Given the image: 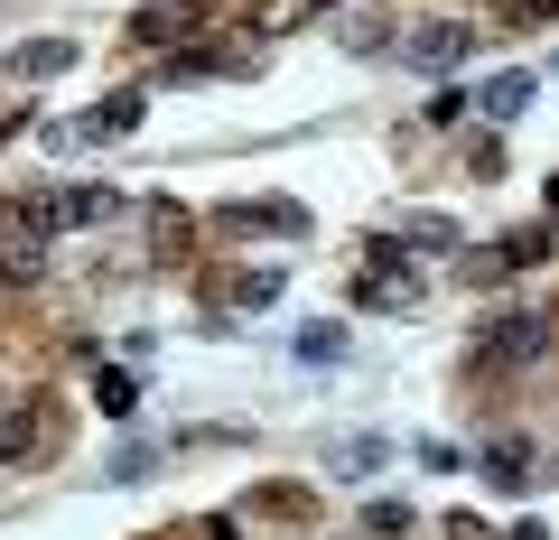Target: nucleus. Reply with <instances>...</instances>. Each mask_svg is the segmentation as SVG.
I'll return each mask as SVG.
<instances>
[{"instance_id":"12","label":"nucleus","mask_w":559,"mask_h":540,"mask_svg":"<svg viewBox=\"0 0 559 540\" xmlns=\"http://www.w3.org/2000/svg\"><path fill=\"white\" fill-rule=\"evenodd\" d=\"M401 242H411V252H457V224H448V215H411Z\"/></svg>"},{"instance_id":"10","label":"nucleus","mask_w":559,"mask_h":540,"mask_svg":"<svg viewBox=\"0 0 559 540\" xmlns=\"http://www.w3.org/2000/svg\"><path fill=\"white\" fill-rule=\"evenodd\" d=\"M485 476H495L503 494H522V484H532V447H522V439H495V447H485Z\"/></svg>"},{"instance_id":"26","label":"nucleus","mask_w":559,"mask_h":540,"mask_svg":"<svg viewBox=\"0 0 559 540\" xmlns=\"http://www.w3.org/2000/svg\"><path fill=\"white\" fill-rule=\"evenodd\" d=\"M0 289H10V280H0Z\"/></svg>"},{"instance_id":"23","label":"nucleus","mask_w":559,"mask_h":540,"mask_svg":"<svg viewBox=\"0 0 559 540\" xmlns=\"http://www.w3.org/2000/svg\"><path fill=\"white\" fill-rule=\"evenodd\" d=\"M150 242H159V252H187V215H178V205H159V233H150Z\"/></svg>"},{"instance_id":"9","label":"nucleus","mask_w":559,"mask_h":540,"mask_svg":"<svg viewBox=\"0 0 559 540\" xmlns=\"http://www.w3.org/2000/svg\"><path fill=\"white\" fill-rule=\"evenodd\" d=\"M66 65H75V47H66V38H28V47H10V57H0V75L38 84V75H66Z\"/></svg>"},{"instance_id":"15","label":"nucleus","mask_w":559,"mask_h":540,"mask_svg":"<svg viewBox=\"0 0 559 540\" xmlns=\"http://www.w3.org/2000/svg\"><path fill=\"white\" fill-rule=\"evenodd\" d=\"M94 400L112 410V420H131V410H140V382H131V373H103V382H94Z\"/></svg>"},{"instance_id":"7","label":"nucleus","mask_w":559,"mask_h":540,"mask_svg":"<svg viewBox=\"0 0 559 540\" xmlns=\"http://www.w3.org/2000/svg\"><path fill=\"white\" fill-rule=\"evenodd\" d=\"M252 65V47H178V57L159 65V84L168 94H197V84H224V75H242Z\"/></svg>"},{"instance_id":"25","label":"nucleus","mask_w":559,"mask_h":540,"mask_svg":"<svg viewBox=\"0 0 559 540\" xmlns=\"http://www.w3.org/2000/svg\"><path fill=\"white\" fill-rule=\"evenodd\" d=\"M550 205H559V178H550Z\"/></svg>"},{"instance_id":"4","label":"nucleus","mask_w":559,"mask_h":540,"mask_svg":"<svg viewBox=\"0 0 559 540\" xmlns=\"http://www.w3.org/2000/svg\"><path fill=\"white\" fill-rule=\"evenodd\" d=\"M355 308H373V317H392V308H419V271L392 252V242H373V271L355 280Z\"/></svg>"},{"instance_id":"18","label":"nucleus","mask_w":559,"mask_h":540,"mask_svg":"<svg viewBox=\"0 0 559 540\" xmlns=\"http://www.w3.org/2000/svg\"><path fill=\"white\" fill-rule=\"evenodd\" d=\"M224 299H242V308H271V299H280V280H271V271H242V280L224 289Z\"/></svg>"},{"instance_id":"6","label":"nucleus","mask_w":559,"mask_h":540,"mask_svg":"<svg viewBox=\"0 0 559 540\" xmlns=\"http://www.w3.org/2000/svg\"><path fill=\"white\" fill-rule=\"evenodd\" d=\"M38 261H47V224L28 215V196H10L0 205V280H28Z\"/></svg>"},{"instance_id":"13","label":"nucleus","mask_w":559,"mask_h":540,"mask_svg":"<svg viewBox=\"0 0 559 540\" xmlns=\"http://www.w3.org/2000/svg\"><path fill=\"white\" fill-rule=\"evenodd\" d=\"M364 531H373V540H401V531H411V503H401V494L364 503Z\"/></svg>"},{"instance_id":"8","label":"nucleus","mask_w":559,"mask_h":540,"mask_svg":"<svg viewBox=\"0 0 559 540\" xmlns=\"http://www.w3.org/2000/svg\"><path fill=\"white\" fill-rule=\"evenodd\" d=\"M197 28H205L197 0H150V10H131V38H140V47H168V57H178Z\"/></svg>"},{"instance_id":"19","label":"nucleus","mask_w":559,"mask_h":540,"mask_svg":"<svg viewBox=\"0 0 559 540\" xmlns=\"http://www.w3.org/2000/svg\"><path fill=\"white\" fill-rule=\"evenodd\" d=\"M131 121H140V94H112V103L94 112V141H103V131H131Z\"/></svg>"},{"instance_id":"11","label":"nucleus","mask_w":559,"mask_h":540,"mask_svg":"<svg viewBox=\"0 0 559 540\" xmlns=\"http://www.w3.org/2000/svg\"><path fill=\"white\" fill-rule=\"evenodd\" d=\"M457 280H466V289H503V280H513L503 242H495V252H457Z\"/></svg>"},{"instance_id":"1","label":"nucleus","mask_w":559,"mask_h":540,"mask_svg":"<svg viewBox=\"0 0 559 540\" xmlns=\"http://www.w3.org/2000/svg\"><path fill=\"white\" fill-rule=\"evenodd\" d=\"M540 345H550V326H540L532 308H503V317L476 326L466 363H476V373H513V363H540Z\"/></svg>"},{"instance_id":"20","label":"nucleus","mask_w":559,"mask_h":540,"mask_svg":"<svg viewBox=\"0 0 559 540\" xmlns=\"http://www.w3.org/2000/svg\"><path fill=\"white\" fill-rule=\"evenodd\" d=\"M308 10H318V0H271V10H261V38H280V28H299Z\"/></svg>"},{"instance_id":"24","label":"nucleus","mask_w":559,"mask_h":540,"mask_svg":"<svg viewBox=\"0 0 559 540\" xmlns=\"http://www.w3.org/2000/svg\"><path fill=\"white\" fill-rule=\"evenodd\" d=\"M448 540H495V521H476V513H457V521H448Z\"/></svg>"},{"instance_id":"5","label":"nucleus","mask_w":559,"mask_h":540,"mask_svg":"<svg viewBox=\"0 0 559 540\" xmlns=\"http://www.w3.org/2000/svg\"><path fill=\"white\" fill-rule=\"evenodd\" d=\"M215 224H224L234 242H261V233L289 242V233H308V205H299V196H252V205H224Z\"/></svg>"},{"instance_id":"14","label":"nucleus","mask_w":559,"mask_h":540,"mask_svg":"<svg viewBox=\"0 0 559 540\" xmlns=\"http://www.w3.org/2000/svg\"><path fill=\"white\" fill-rule=\"evenodd\" d=\"M476 103H485L495 121H503V112H522V103H532V75H495V84H485Z\"/></svg>"},{"instance_id":"21","label":"nucleus","mask_w":559,"mask_h":540,"mask_svg":"<svg viewBox=\"0 0 559 540\" xmlns=\"http://www.w3.org/2000/svg\"><path fill=\"white\" fill-rule=\"evenodd\" d=\"M503 20H513V28H540V20H559V0H503Z\"/></svg>"},{"instance_id":"17","label":"nucleus","mask_w":559,"mask_h":540,"mask_svg":"<svg viewBox=\"0 0 559 540\" xmlns=\"http://www.w3.org/2000/svg\"><path fill=\"white\" fill-rule=\"evenodd\" d=\"M299 355L308 363H336L345 355V326H299Z\"/></svg>"},{"instance_id":"22","label":"nucleus","mask_w":559,"mask_h":540,"mask_svg":"<svg viewBox=\"0 0 559 540\" xmlns=\"http://www.w3.org/2000/svg\"><path fill=\"white\" fill-rule=\"evenodd\" d=\"M336 466H345V476H373V466H382V439H355V447H345Z\"/></svg>"},{"instance_id":"16","label":"nucleus","mask_w":559,"mask_h":540,"mask_svg":"<svg viewBox=\"0 0 559 540\" xmlns=\"http://www.w3.org/2000/svg\"><path fill=\"white\" fill-rule=\"evenodd\" d=\"M336 38H345V47H382V38H392V28H382L373 10H345V20H336Z\"/></svg>"},{"instance_id":"2","label":"nucleus","mask_w":559,"mask_h":540,"mask_svg":"<svg viewBox=\"0 0 559 540\" xmlns=\"http://www.w3.org/2000/svg\"><path fill=\"white\" fill-rule=\"evenodd\" d=\"M28 215L47 224V233H94V224L121 215L112 187H47V196H28Z\"/></svg>"},{"instance_id":"3","label":"nucleus","mask_w":559,"mask_h":540,"mask_svg":"<svg viewBox=\"0 0 559 540\" xmlns=\"http://www.w3.org/2000/svg\"><path fill=\"white\" fill-rule=\"evenodd\" d=\"M466 57H476V28H466V20L401 28V65H419V75H448V65H466Z\"/></svg>"}]
</instances>
